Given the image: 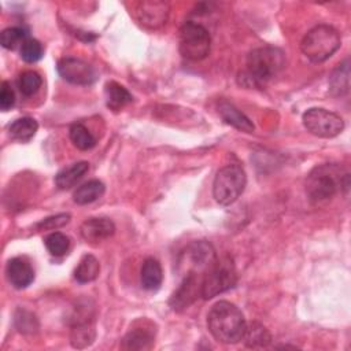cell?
<instances>
[{"instance_id":"cell-1","label":"cell","mask_w":351,"mask_h":351,"mask_svg":"<svg viewBox=\"0 0 351 351\" xmlns=\"http://www.w3.org/2000/svg\"><path fill=\"white\" fill-rule=\"evenodd\" d=\"M285 67V53L271 45L252 49L245 62V71L240 74L241 82L250 86H263Z\"/></svg>"},{"instance_id":"cell-2","label":"cell","mask_w":351,"mask_h":351,"mask_svg":"<svg viewBox=\"0 0 351 351\" xmlns=\"http://www.w3.org/2000/svg\"><path fill=\"white\" fill-rule=\"evenodd\" d=\"M350 173L339 165L324 163L315 166L306 178V193L311 203L321 204L330 200L339 191H348Z\"/></svg>"},{"instance_id":"cell-3","label":"cell","mask_w":351,"mask_h":351,"mask_svg":"<svg viewBox=\"0 0 351 351\" xmlns=\"http://www.w3.org/2000/svg\"><path fill=\"white\" fill-rule=\"evenodd\" d=\"M245 318L241 310L228 302H217L207 314V326L213 337L223 344L239 343L244 335Z\"/></svg>"},{"instance_id":"cell-4","label":"cell","mask_w":351,"mask_h":351,"mask_svg":"<svg viewBox=\"0 0 351 351\" xmlns=\"http://www.w3.org/2000/svg\"><path fill=\"white\" fill-rule=\"evenodd\" d=\"M341 44L339 32L329 25H318L308 30L300 43V49L307 59L321 63L329 59Z\"/></svg>"},{"instance_id":"cell-5","label":"cell","mask_w":351,"mask_h":351,"mask_svg":"<svg viewBox=\"0 0 351 351\" xmlns=\"http://www.w3.org/2000/svg\"><path fill=\"white\" fill-rule=\"evenodd\" d=\"M245 184L247 176L243 167L239 165H226L218 170L214 178L213 196L217 203L229 206L240 197Z\"/></svg>"},{"instance_id":"cell-6","label":"cell","mask_w":351,"mask_h":351,"mask_svg":"<svg viewBox=\"0 0 351 351\" xmlns=\"http://www.w3.org/2000/svg\"><path fill=\"white\" fill-rule=\"evenodd\" d=\"M237 281L236 270L229 258L218 259L206 270L202 277L200 293L203 299H213L234 287Z\"/></svg>"},{"instance_id":"cell-7","label":"cell","mask_w":351,"mask_h":351,"mask_svg":"<svg viewBox=\"0 0 351 351\" xmlns=\"http://www.w3.org/2000/svg\"><path fill=\"white\" fill-rule=\"evenodd\" d=\"M211 47L208 30L193 21H186L180 29V52L189 60L204 59Z\"/></svg>"},{"instance_id":"cell-8","label":"cell","mask_w":351,"mask_h":351,"mask_svg":"<svg viewBox=\"0 0 351 351\" xmlns=\"http://www.w3.org/2000/svg\"><path fill=\"white\" fill-rule=\"evenodd\" d=\"M304 128L314 136L321 138H332L340 134L344 129L343 118L325 108H308L302 117Z\"/></svg>"},{"instance_id":"cell-9","label":"cell","mask_w":351,"mask_h":351,"mask_svg":"<svg viewBox=\"0 0 351 351\" xmlns=\"http://www.w3.org/2000/svg\"><path fill=\"white\" fill-rule=\"evenodd\" d=\"M217 261L213 245L204 240L193 241L181 255L180 263L186 265V273L192 271L203 277L206 270Z\"/></svg>"},{"instance_id":"cell-10","label":"cell","mask_w":351,"mask_h":351,"mask_svg":"<svg viewBox=\"0 0 351 351\" xmlns=\"http://www.w3.org/2000/svg\"><path fill=\"white\" fill-rule=\"evenodd\" d=\"M58 73L59 75L74 85H92L96 78V70L86 62L78 58H62L58 62Z\"/></svg>"},{"instance_id":"cell-11","label":"cell","mask_w":351,"mask_h":351,"mask_svg":"<svg viewBox=\"0 0 351 351\" xmlns=\"http://www.w3.org/2000/svg\"><path fill=\"white\" fill-rule=\"evenodd\" d=\"M200 284H202V277L196 273H186L184 276V280L176 289V292L171 295L169 304L174 311H182L188 308L200 293Z\"/></svg>"},{"instance_id":"cell-12","label":"cell","mask_w":351,"mask_h":351,"mask_svg":"<svg viewBox=\"0 0 351 351\" xmlns=\"http://www.w3.org/2000/svg\"><path fill=\"white\" fill-rule=\"evenodd\" d=\"M155 325L148 319L137 321L122 339L125 350H149L155 343Z\"/></svg>"},{"instance_id":"cell-13","label":"cell","mask_w":351,"mask_h":351,"mask_svg":"<svg viewBox=\"0 0 351 351\" xmlns=\"http://www.w3.org/2000/svg\"><path fill=\"white\" fill-rule=\"evenodd\" d=\"M169 3L166 1H141L136 5L137 21L151 29H156L166 23L169 16Z\"/></svg>"},{"instance_id":"cell-14","label":"cell","mask_w":351,"mask_h":351,"mask_svg":"<svg viewBox=\"0 0 351 351\" xmlns=\"http://www.w3.org/2000/svg\"><path fill=\"white\" fill-rule=\"evenodd\" d=\"M80 232L86 243L99 244L115 233V225L110 218L93 217L82 222Z\"/></svg>"},{"instance_id":"cell-15","label":"cell","mask_w":351,"mask_h":351,"mask_svg":"<svg viewBox=\"0 0 351 351\" xmlns=\"http://www.w3.org/2000/svg\"><path fill=\"white\" fill-rule=\"evenodd\" d=\"M5 274L8 282L16 289L27 288L34 280V270L26 258L16 256L7 262Z\"/></svg>"},{"instance_id":"cell-16","label":"cell","mask_w":351,"mask_h":351,"mask_svg":"<svg viewBox=\"0 0 351 351\" xmlns=\"http://www.w3.org/2000/svg\"><path fill=\"white\" fill-rule=\"evenodd\" d=\"M218 112H219V117L228 125H230L244 133H252L255 129L252 121L244 112H241L237 107H234L232 103H229L226 100L219 101Z\"/></svg>"},{"instance_id":"cell-17","label":"cell","mask_w":351,"mask_h":351,"mask_svg":"<svg viewBox=\"0 0 351 351\" xmlns=\"http://www.w3.org/2000/svg\"><path fill=\"white\" fill-rule=\"evenodd\" d=\"M88 170L89 163L85 160L71 163L70 166H66L58 171V174L55 176V184L59 189H70L84 177Z\"/></svg>"},{"instance_id":"cell-18","label":"cell","mask_w":351,"mask_h":351,"mask_svg":"<svg viewBox=\"0 0 351 351\" xmlns=\"http://www.w3.org/2000/svg\"><path fill=\"white\" fill-rule=\"evenodd\" d=\"M140 281L144 289L156 291L163 281V270L155 258H147L140 270Z\"/></svg>"},{"instance_id":"cell-19","label":"cell","mask_w":351,"mask_h":351,"mask_svg":"<svg viewBox=\"0 0 351 351\" xmlns=\"http://www.w3.org/2000/svg\"><path fill=\"white\" fill-rule=\"evenodd\" d=\"M241 340H244V344L250 348H265L271 343V335L265 325L252 321L245 325Z\"/></svg>"},{"instance_id":"cell-20","label":"cell","mask_w":351,"mask_h":351,"mask_svg":"<svg viewBox=\"0 0 351 351\" xmlns=\"http://www.w3.org/2000/svg\"><path fill=\"white\" fill-rule=\"evenodd\" d=\"M104 95H106L107 107L114 111L121 110L122 107H125L133 100L132 93L125 86H122L115 81H110L106 84Z\"/></svg>"},{"instance_id":"cell-21","label":"cell","mask_w":351,"mask_h":351,"mask_svg":"<svg viewBox=\"0 0 351 351\" xmlns=\"http://www.w3.org/2000/svg\"><path fill=\"white\" fill-rule=\"evenodd\" d=\"M37 129H38V123L34 118L22 117L15 119L8 126V133L12 140H16L19 143H27L34 137Z\"/></svg>"},{"instance_id":"cell-22","label":"cell","mask_w":351,"mask_h":351,"mask_svg":"<svg viewBox=\"0 0 351 351\" xmlns=\"http://www.w3.org/2000/svg\"><path fill=\"white\" fill-rule=\"evenodd\" d=\"M106 191V186L101 181L99 180H90L82 185H80L74 193H73V200L77 203V204H89V203H93L95 200H97L99 197L103 196Z\"/></svg>"},{"instance_id":"cell-23","label":"cell","mask_w":351,"mask_h":351,"mask_svg":"<svg viewBox=\"0 0 351 351\" xmlns=\"http://www.w3.org/2000/svg\"><path fill=\"white\" fill-rule=\"evenodd\" d=\"M99 273H100L99 261L93 255L86 254L81 258L77 267L74 269V278L80 284H86V282H90V281L96 280Z\"/></svg>"},{"instance_id":"cell-24","label":"cell","mask_w":351,"mask_h":351,"mask_svg":"<svg viewBox=\"0 0 351 351\" xmlns=\"http://www.w3.org/2000/svg\"><path fill=\"white\" fill-rule=\"evenodd\" d=\"M95 337H96V332L92 321L74 324L71 328L70 343L74 348H85L95 341Z\"/></svg>"},{"instance_id":"cell-25","label":"cell","mask_w":351,"mask_h":351,"mask_svg":"<svg viewBox=\"0 0 351 351\" xmlns=\"http://www.w3.org/2000/svg\"><path fill=\"white\" fill-rule=\"evenodd\" d=\"M330 92L335 96H341L348 92L350 88V67L348 60H344L341 64L336 67V70L332 73L329 78Z\"/></svg>"},{"instance_id":"cell-26","label":"cell","mask_w":351,"mask_h":351,"mask_svg":"<svg viewBox=\"0 0 351 351\" xmlns=\"http://www.w3.org/2000/svg\"><path fill=\"white\" fill-rule=\"evenodd\" d=\"M69 136L74 147L81 151H88L96 145V138L82 123H73L70 126Z\"/></svg>"},{"instance_id":"cell-27","label":"cell","mask_w":351,"mask_h":351,"mask_svg":"<svg viewBox=\"0 0 351 351\" xmlns=\"http://www.w3.org/2000/svg\"><path fill=\"white\" fill-rule=\"evenodd\" d=\"M41 85H43L41 75L33 70L23 71L18 78V88H19L21 93L26 97L36 95L38 92V89L41 88Z\"/></svg>"},{"instance_id":"cell-28","label":"cell","mask_w":351,"mask_h":351,"mask_svg":"<svg viewBox=\"0 0 351 351\" xmlns=\"http://www.w3.org/2000/svg\"><path fill=\"white\" fill-rule=\"evenodd\" d=\"M27 37V30L21 26L7 27L1 32V45L5 49H15L21 47Z\"/></svg>"},{"instance_id":"cell-29","label":"cell","mask_w":351,"mask_h":351,"mask_svg":"<svg viewBox=\"0 0 351 351\" xmlns=\"http://www.w3.org/2000/svg\"><path fill=\"white\" fill-rule=\"evenodd\" d=\"M44 244L51 255L62 256L69 251L70 239L60 232H53V233H49L48 236H45Z\"/></svg>"},{"instance_id":"cell-30","label":"cell","mask_w":351,"mask_h":351,"mask_svg":"<svg viewBox=\"0 0 351 351\" xmlns=\"http://www.w3.org/2000/svg\"><path fill=\"white\" fill-rule=\"evenodd\" d=\"M19 53H21L22 60H25L26 63H36L43 58L44 49H43V45L38 40L29 37L21 45Z\"/></svg>"},{"instance_id":"cell-31","label":"cell","mask_w":351,"mask_h":351,"mask_svg":"<svg viewBox=\"0 0 351 351\" xmlns=\"http://www.w3.org/2000/svg\"><path fill=\"white\" fill-rule=\"evenodd\" d=\"M15 325L23 333H32L38 326L36 317L33 314L25 311V310H18L16 311V314H15Z\"/></svg>"},{"instance_id":"cell-32","label":"cell","mask_w":351,"mask_h":351,"mask_svg":"<svg viewBox=\"0 0 351 351\" xmlns=\"http://www.w3.org/2000/svg\"><path fill=\"white\" fill-rule=\"evenodd\" d=\"M70 221V214H66V213H62V214H56V215H52V217H48L45 219H43L37 228L38 229H59L62 226H64L66 223H69Z\"/></svg>"},{"instance_id":"cell-33","label":"cell","mask_w":351,"mask_h":351,"mask_svg":"<svg viewBox=\"0 0 351 351\" xmlns=\"http://www.w3.org/2000/svg\"><path fill=\"white\" fill-rule=\"evenodd\" d=\"M15 104V93L10 82L3 81L1 82V90H0V108L3 111H8Z\"/></svg>"}]
</instances>
